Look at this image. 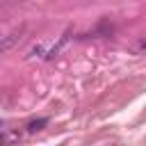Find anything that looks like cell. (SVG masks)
Returning <instances> with one entry per match:
<instances>
[{"label": "cell", "instance_id": "6da1fadb", "mask_svg": "<svg viewBox=\"0 0 146 146\" xmlns=\"http://www.w3.org/2000/svg\"><path fill=\"white\" fill-rule=\"evenodd\" d=\"M48 125V119H36V121H30L27 123V130L30 132H39V130H43Z\"/></svg>", "mask_w": 146, "mask_h": 146}]
</instances>
